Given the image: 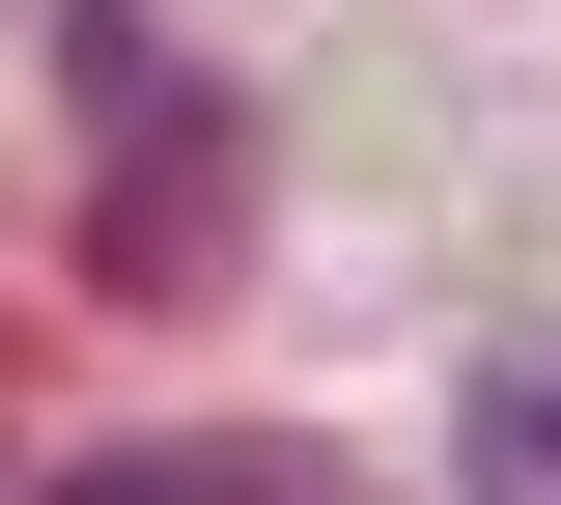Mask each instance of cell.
Segmentation results:
<instances>
[{
	"label": "cell",
	"mask_w": 561,
	"mask_h": 505,
	"mask_svg": "<svg viewBox=\"0 0 561 505\" xmlns=\"http://www.w3.org/2000/svg\"><path fill=\"white\" fill-rule=\"evenodd\" d=\"M478 505H561V365H478Z\"/></svg>",
	"instance_id": "obj_2"
},
{
	"label": "cell",
	"mask_w": 561,
	"mask_h": 505,
	"mask_svg": "<svg viewBox=\"0 0 561 505\" xmlns=\"http://www.w3.org/2000/svg\"><path fill=\"white\" fill-rule=\"evenodd\" d=\"M57 505H309V449H113V478H57Z\"/></svg>",
	"instance_id": "obj_1"
}]
</instances>
